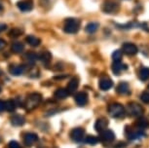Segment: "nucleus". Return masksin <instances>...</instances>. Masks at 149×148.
I'll use <instances>...</instances> for the list:
<instances>
[{
  "instance_id": "nucleus-21",
  "label": "nucleus",
  "mask_w": 149,
  "mask_h": 148,
  "mask_svg": "<svg viewBox=\"0 0 149 148\" xmlns=\"http://www.w3.org/2000/svg\"><path fill=\"white\" fill-rule=\"evenodd\" d=\"M145 136V133L142 132V130H136V131H130L128 133V138L131 140H134V139H139L140 138Z\"/></svg>"
},
{
  "instance_id": "nucleus-26",
  "label": "nucleus",
  "mask_w": 149,
  "mask_h": 148,
  "mask_svg": "<svg viewBox=\"0 0 149 148\" xmlns=\"http://www.w3.org/2000/svg\"><path fill=\"white\" fill-rule=\"evenodd\" d=\"M139 77L141 81H146L149 79V67L140 68L139 72Z\"/></svg>"
},
{
  "instance_id": "nucleus-29",
  "label": "nucleus",
  "mask_w": 149,
  "mask_h": 148,
  "mask_svg": "<svg viewBox=\"0 0 149 148\" xmlns=\"http://www.w3.org/2000/svg\"><path fill=\"white\" fill-rule=\"evenodd\" d=\"M22 33H24V29L19 28V27H14L13 29L10 30L9 36H10V37L17 38V37H19V35H22Z\"/></svg>"
},
{
  "instance_id": "nucleus-37",
  "label": "nucleus",
  "mask_w": 149,
  "mask_h": 148,
  "mask_svg": "<svg viewBox=\"0 0 149 148\" xmlns=\"http://www.w3.org/2000/svg\"><path fill=\"white\" fill-rule=\"evenodd\" d=\"M2 9H3V7H2V5H1V4H0V11H1Z\"/></svg>"
},
{
  "instance_id": "nucleus-1",
  "label": "nucleus",
  "mask_w": 149,
  "mask_h": 148,
  "mask_svg": "<svg viewBox=\"0 0 149 148\" xmlns=\"http://www.w3.org/2000/svg\"><path fill=\"white\" fill-rule=\"evenodd\" d=\"M42 101V96L38 93H32L27 96L24 105L27 111H31L36 108Z\"/></svg>"
},
{
  "instance_id": "nucleus-39",
  "label": "nucleus",
  "mask_w": 149,
  "mask_h": 148,
  "mask_svg": "<svg viewBox=\"0 0 149 148\" xmlns=\"http://www.w3.org/2000/svg\"><path fill=\"white\" fill-rule=\"evenodd\" d=\"M148 88H149V85H148Z\"/></svg>"
},
{
  "instance_id": "nucleus-5",
  "label": "nucleus",
  "mask_w": 149,
  "mask_h": 148,
  "mask_svg": "<svg viewBox=\"0 0 149 148\" xmlns=\"http://www.w3.org/2000/svg\"><path fill=\"white\" fill-rule=\"evenodd\" d=\"M102 11L105 14H116L119 11V4L112 0H106L102 5Z\"/></svg>"
},
{
  "instance_id": "nucleus-7",
  "label": "nucleus",
  "mask_w": 149,
  "mask_h": 148,
  "mask_svg": "<svg viewBox=\"0 0 149 148\" xmlns=\"http://www.w3.org/2000/svg\"><path fill=\"white\" fill-rule=\"evenodd\" d=\"M114 139H115V133L111 130L106 129L102 133H100V141L103 142V143H109V142L113 141Z\"/></svg>"
},
{
  "instance_id": "nucleus-33",
  "label": "nucleus",
  "mask_w": 149,
  "mask_h": 148,
  "mask_svg": "<svg viewBox=\"0 0 149 148\" xmlns=\"http://www.w3.org/2000/svg\"><path fill=\"white\" fill-rule=\"evenodd\" d=\"M8 148H22V146L19 145V143L16 140H11L8 143Z\"/></svg>"
},
{
  "instance_id": "nucleus-20",
  "label": "nucleus",
  "mask_w": 149,
  "mask_h": 148,
  "mask_svg": "<svg viewBox=\"0 0 149 148\" xmlns=\"http://www.w3.org/2000/svg\"><path fill=\"white\" fill-rule=\"evenodd\" d=\"M68 92H67L66 89H63V88H58L56 90L55 94H54V97H56L57 99H65L67 97H68Z\"/></svg>"
},
{
  "instance_id": "nucleus-32",
  "label": "nucleus",
  "mask_w": 149,
  "mask_h": 148,
  "mask_svg": "<svg viewBox=\"0 0 149 148\" xmlns=\"http://www.w3.org/2000/svg\"><path fill=\"white\" fill-rule=\"evenodd\" d=\"M140 99L142 100V102L149 103V92H143V93L140 94Z\"/></svg>"
},
{
  "instance_id": "nucleus-22",
  "label": "nucleus",
  "mask_w": 149,
  "mask_h": 148,
  "mask_svg": "<svg viewBox=\"0 0 149 148\" xmlns=\"http://www.w3.org/2000/svg\"><path fill=\"white\" fill-rule=\"evenodd\" d=\"M11 50L15 54H19V53H22L24 50V45L22 42H14L12 46H11Z\"/></svg>"
},
{
  "instance_id": "nucleus-3",
  "label": "nucleus",
  "mask_w": 149,
  "mask_h": 148,
  "mask_svg": "<svg viewBox=\"0 0 149 148\" xmlns=\"http://www.w3.org/2000/svg\"><path fill=\"white\" fill-rule=\"evenodd\" d=\"M108 113L112 118H123L125 116L126 110L122 104L114 102L108 106Z\"/></svg>"
},
{
  "instance_id": "nucleus-36",
  "label": "nucleus",
  "mask_w": 149,
  "mask_h": 148,
  "mask_svg": "<svg viewBox=\"0 0 149 148\" xmlns=\"http://www.w3.org/2000/svg\"><path fill=\"white\" fill-rule=\"evenodd\" d=\"M6 27H7V26L5 24H0V32H2L3 30L6 29Z\"/></svg>"
},
{
  "instance_id": "nucleus-18",
  "label": "nucleus",
  "mask_w": 149,
  "mask_h": 148,
  "mask_svg": "<svg viewBox=\"0 0 149 148\" xmlns=\"http://www.w3.org/2000/svg\"><path fill=\"white\" fill-rule=\"evenodd\" d=\"M24 71V65H11L9 66V72L14 76H19L22 75Z\"/></svg>"
},
{
  "instance_id": "nucleus-11",
  "label": "nucleus",
  "mask_w": 149,
  "mask_h": 148,
  "mask_svg": "<svg viewBox=\"0 0 149 148\" xmlns=\"http://www.w3.org/2000/svg\"><path fill=\"white\" fill-rule=\"evenodd\" d=\"M17 7H18L22 12H29V11L32 10L33 3L30 0H22V1H19L18 3H17Z\"/></svg>"
},
{
  "instance_id": "nucleus-30",
  "label": "nucleus",
  "mask_w": 149,
  "mask_h": 148,
  "mask_svg": "<svg viewBox=\"0 0 149 148\" xmlns=\"http://www.w3.org/2000/svg\"><path fill=\"white\" fill-rule=\"evenodd\" d=\"M98 141H100V138H97V136H95V135H88L85 138V142L87 144H90V145H95Z\"/></svg>"
},
{
  "instance_id": "nucleus-10",
  "label": "nucleus",
  "mask_w": 149,
  "mask_h": 148,
  "mask_svg": "<svg viewBox=\"0 0 149 148\" xmlns=\"http://www.w3.org/2000/svg\"><path fill=\"white\" fill-rule=\"evenodd\" d=\"M108 126V120L104 118V117H102V118H98L95 123V130L97 131V133H102L103 131H105L107 129Z\"/></svg>"
},
{
  "instance_id": "nucleus-17",
  "label": "nucleus",
  "mask_w": 149,
  "mask_h": 148,
  "mask_svg": "<svg viewBox=\"0 0 149 148\" xmlns=\"http://www.w3.org/2000/svg\"><path fill=\"white\" fill-rule=\"evenodd\" d=\"M10 121H11V124L13 126H15V127H21V126H22L26 123V119H24V116L16 114V115L11 117Z\"/></svg>"
},
{
  "instance_id": "nucleus-12",
  "label": "nucleus",
  "mask_w": 149,
  "mask_h": 148,
  "mask_svg": "<svg viewBox=\"0 0 149 148\" xmlns=\"http://www.w3.org/2000/svg\"><path fill=\"white\" fill-rule=\"evenodd\" d=\"M74 99L79 106H84L88 102V94L85 92H79L74 96Z\"/></svg>"
},
{
  "instance_id": "nucleus-15",
  "label": "nucleus",
  "mask_w": 149,
  "mask_h": 148,
  "mask_svg": "<svg viewBox=\"0 0 149 148\" xmlns=\"http://www.w3.org/2000/svg\"><path fill=\"white\" fill-rule=\"evenodd\" d=\"M78 86H79V80H78V78H72L66 86V90L68 92V94H74L75 91L78 89Z\"/></svg>"
},
{
  "instance_id": "nucleus-8",
  "label": "nucleus",
  "mask_w": 149,
  "mask_h": 148,
  "mask_svg": "<svg viewBox=\"0 0 149 148\" xmlns=\"http://www.w3.org/2000/svg\"><path fill=\"white\" fill-rule=\"evenodd\" d=\"M122 52L128 56H134L139 52V48L134 43H129V42H127V43H125L122 46Z\"/></svg>"
},
{
  "instance_id": "nucleus-2",
  "label": "nucleus",
  "mask_w": 149,
  "mask_h": 148,
  "mask_svg": "<svg viewBox=\"0 0 149 148\" xmlns=\"http://www.w3.org/2000/svg\"><path fill=\"white\" fill-rule=\"evenodd\" d=\"M79 29H80V21L78 19L68 18L64 21L63 30L65 33H68V34H74V33L78 32Z\"/></svg>"
},
{
  "instance_id": "nucleus-28",
  "label": "nucleus",
  "mask_w": 149,
  "mask_h": 148,
  "mask_svg": "<svg viewBox=\"0 0 149 148\" xmlns=\"http://www.w3.org/2000/svg\"><path fill=\"white\" fill-rule=\"evenodd\" d=\"M26 58L29 63H34L36 60H39V55L36 54V53L29 52L26 55Z\"/></svg>"
},
{
  "instance_id": "nucleus-38",
  "label": "nucleus",
  "mask_w": 149,
  "mask_h": 148,
  "mask_svg": "<svg viewBox=\"0 0 149 148\" xmlns=\"http://www.w3.org/2000/svg\"><path fill=\"white\" fill-rule=\"evenodd\" d=\"M1 90H2V89H1V86H0V93H1Z\"/></svg>"
},
{
  "instance_id": "nucleus-23",
  "label": "nucleus",
  "mask_w": 149,
  "mask_h": 148,
  "mask_svg": "<svg viewBox=\"0 0 149 148\" xmlns=\"http://www.w3.org/2000/svg\"><path fill=\"white\" fill-rule=\"evenodd\" d=\"M26 41L31 47H37V46L40 45V43H41L40 39H39L38 37H36V36H33V35H29V36H27V37L26 38Z\"/></svg>"
},
{
  "instance_id": "nucleus-19",
  "label": "nucleus",
  "mask_w": 149,
  "mask_h": 148,
  "mask_svg": "<svg viewBox=\"0 0 149 148\" xmlns=\"http://www.w3.org/2000/svg\"><path fill=\"white\" fill-rule=\"evenodd\" d=\"M39 60L42 61L44 65H49L52 60V55L49 51H44L39 55Z\"/></svg>"
},
{
  "instance_id": "nucleus-14",
  "label": "nucleus",
  "mask_w": 149,
  "mask_h": 148,
  "mask_svg": "<svg viewBox=\"0 0 149 148\" xmlns=\"http://www.w3.org/2000/svg\"><path fill=\"white\" fill-rule=\"evenodd\" d=\"M128 67L126 65H124L123 63L121 61H113L112 63V66H111V69L113 71V73L115 75H120V73L124 70H126Z\"/></svg>"
},
{
  "instance_id": "nucleus-35",
  "label": "nucleus",
  "mask_w": 149,
  "mask_h": 148,
  "mask_svg": "<svg viewBox=\"0 0 149 148\" xmlns=\"http://www.w3.org/2000/svg\"><path fill=\"white\" fill-rule=\"evenodd\" d=\"M5 45H6V41L3 40V39L0 38V50H2L5 47Z\"/></svg>"
},
{
  "instance_id": "nucleus-16",
  "label": "nucleus",
  "mask_w": 149,
  "mask_h": 148,
  "mask_svg": "<svg viewBox=\"0 0 149 148\" xmlns=\"http://www.w3.org/2000/svg\"><path fill=\"white\" fill-rule=\"evenodd\" d=\"M116 91L119 94H129L131 93L130 86H129V84L127 82H120L118 84Z\"/></svg>"
},
{
  "instance_id": "nucleus-25",
  "label": "nucleus",
  "mask_w": 149,
  "mask_h": 148,
  "mask_svg": "<svg viewBox=\"0 0 149 148\" xmlns=\"http://www.w3.org/2000/svg\"><path fill=\"white\" fill-rule=\"evenodd\" d=\"M17 103L15 100L13 99H8L5 101V110H7L8 112H14L16 110Z\"/></svg>"
},
{
  "instance_id": "nucleus-24",
  "label": "nucleus",
  "mask_w": 149,
  "mask_h": 148,
  "mask_svg": "<svg viewBox=\"0 0 149 148\" xmlns=\"http://www.w3.org/2000/svg\"><path fill=\"white\" fill-rule=\"evenodd\" d=\"M136 126L139 130H144L149 128V121L146 118H139L136 123Z\"/></svg>"
},
{
  "instance_id": "nucleus-9",
  "label": "nucleus",
  "mask_w": 149,
  "mask_h": 148,
  "mask_svg": "<svg viewBox=\"0 0 149 148\" xmlns=\"http://www.w3.org/2000/svg\"><path fill=\"white\" fill-rule=\"evenodd\" d=\"M38 140V135L34 133H26L24 135V143L26 147H31Z\"/></svg>"
},
{
  "instance_id": "nucleus-34",
  "label": "nucleus",
  "mask_w": 149,
  "mask_h": 148,
  "mask_svg": "<svg viewBox=\"0 0 149 148\" xmlns=\"http://www.w3.org/2000/svg\"><path fill=\"white\" fill-rule=\"evenodd\" d=\"M5 110V101L0 99V112H3Z\"/></svg>"
},
{
  "instance_id": "nucleus-31",
  "label": "nucleus",
  "mask_w": 149,
  "mask_h": 148,
  "mask_svg": "<svg viewBox=\"0 0 149 148\" xmlns=\"http://www.w3.org/2000/svg\"><path fill=\"white\" fill-rule=\"evenodd\" d=\"M122 56H123L122 51H120V50H116V51H114L113 54H112L113 61H121V60H122Z\"/></svg>"
},
{
  "instance_id": "nucleus-6",
  "label": "nucleus",
  "mask_w": 149,
  "mask_h": 148,
  "mask_svg": "<svg viewBox=\"0 0 149 148\" xmlns=\"http://www.w3.org/2000/svg\"><path fill=\"white\" fill-rule=\"evenodd\" d=\"M84 135H85V130L82 129V128H75L70 132V138L75 142L83 141Z\"/></svg>"
},
{
  "instance_id": "nucleus-27",
  "label": "nucleus",
  "mask_w": 149,
  "mask_h": 148,
  "mask_svg": "<svg viewBox=\"0 0 149 148\" xmlns=\"http://www.w3.org/2000/svg\"><path fill=\"white\" fill-rule=\"evenodd\" d=\"M98 26H100V24L97 23H94V22H93V23H89L87 24L85 27V30H86V32H88V33H94L98 29Z\"/></svg>"
},
{
  "instance_id": "nucleus-4",
  "label": "nucleus",
  "mask_w": 149,
  "mask_h": 148,
  "mask_svg": "<svg viewBox=\"0 0 149 148\" xmlns=\"http://www.w3.org/2000/svg\"><path fill=\"white\" fill-rule=\"evenodd\" d=\"M128 114L133 117H140L143 114V108L139 103L132 101L128 104Z\"/></svg>"
},
{
  "instance_id": "nucleus-13",
  "label": "nucleus",
  "mask_w": 149,
  "mask_h": 148,
  "mask_svg": "<svg viewBox=\"0 0 149 148\" xmlns=\"http://www.w3.org/2000/svg\"><path fill=\"white\" fill-rule=\"evenodd\" d=\"M98 86H100V89L102 91H107L112 87V86H113V82H112V80L110 79V78L102 77V79L100 80Z\"/></svg>"
}]
</instances>
